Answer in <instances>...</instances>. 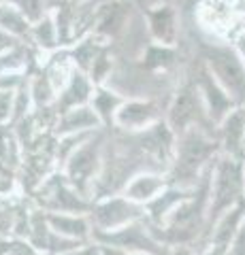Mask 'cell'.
<instances>
[{
	"instance_id": "cell-12",
	"label": "cell",
	"mask_w": 245,
	"mask_h": 255,
	"mask_svg": "<svg viewBox=\"0 0 245 255\" xmlns=\"http://www.w3.org/2000/svg\"><path fill=\"white\" fill-rule=\"evenodd\" d=\"M145 26L152 43L177 45L179 41V13L173 4L160 2L145 11Z\"/></svg>"
},
{
	"instance_id": "cell-28",
	"label": "cell",
	"mask_w": 245,
	"mask_h": 255,
	"mask_svg": "<svg viewBox=\"0 0 245 255\" xmlns=\"http://www.w3.org/2000/svg\"><path fill=\"white\" fill-rule=\"evenodd\" d=\"M13 102H15V90L0 87V126H11Z\"/></svg>"
},
{
	"instance_id": "cell-4",
	"label": "cell",
	"mask_w": 245,
	"mask_h": 255,
	"mask_svg": "<svg viewBox=\"0 0 245 255\" xmlns=\"http://www.w3.org/2000/svg\"><path fill=\"white\" fill-rule=\"evenodd\" d=\"M102 151H105V134H102V130H98L60 168L70 185L81 196L88 198V200H94L92 196L96 191L100 172H102Z\"/></svg>"
},
{
	"instance_id": "cell-26",
	"label": "cell",
	"mask_w": 245,
	"mask_h": 255,
	"mask_svg": "<svg viewBox=\"0 0 245 255\" xmlns=\"http://www.w3.org/2000/svg\"><path fill=\"white\" fill-rule=\"evenodd\" d=\"M111 73H113V55H111V45H107L105 49L98 53V58L94 60L88 75L94 81V85H105L107 79L111 77Z\"/></svg>"
},
{
	"instance_id": "cell-3",
	"label": "cell",
	"mask_w": 245,
	"mask_h": 255,
	"mask_svg": "<svg viewBox=\"0 0 245 255\" xmlns=\"http://www.w3.org/2000/svg\"><path fill=\"white\" fill-rule=\"evenodd\" d=\"M201 62L237 107H245V64L235 43H205Z\"/></svg>"
},
{
	"instance_id": "cell-13",
	"label": "cell",
	"mask_w": 245,
	"mask_h": 255,
	"mask_svg": "<svg viewBox=\"0 0 245 255\" xmlns=\"http://www.w3.org/2000/svg\"><path fill=\"white\" fill-rule=\"evenodd\" d=\"M220 153L245 159V107H237L216 128Z\"/></svg>"
},
{
	"instance_id": "cell-11",
	"label": "cell",
	"mask_w": 245,
	"mask_h": 255,
	"mask_svg": "<svg viewBox=\"0 0 245 255\" xmlns=\"http://www.w3.org/2000/svg\"><path fill=\"white\" fill-rule=\"evenodd\" d=\"M137 138L139 147L145 151L147 157L156 159L162 164L164 170L171 168V162L175 157V145H177V134L171 130V126L167 124V119H160L158 124L152 128L139 132V134H130Z\"/></svg>"
},
{
	"instance_id": "cell-38",
	"label": "cell",
	"mask_w": 245,
	"mask_h": 255,
	"mask_svg": "<svg viewBox=\"0 0 245 255\" xmlns=\"http://www.w3.org/2000/svg\"><path fill=\"white\" fill-rule=\"evenodd\" d=\"M199 255H226V251L220 249V247H207V249H203Z\"/></svg>"
},
{
	"instance_id": "cell-41",
	"label": "cell",
	"mask_w": 245,
	"mask_h": 255,
	"mask_svg": "<svg viewBox=\"0 0 245 255\" xmlns=\"http://www.w3.org/2000/svg\"><path fill=\"white\" fill-rule=\"evenodd\" d=\"M239 2H241V4H243V2H245V0H239Z\"/></svg>"
},
{
	"instance_id": "cell-29",
	"label": "cell",
	"mask_w": 245,
	"mask_h": 255,
	"mask_svg": "<svg viewBox=\"0 0 245 255\" xmlns=\"http://www.w3.org/2000/svg\"><path fill=\"white\" fill-rule=\"evenodd\" d=\"M64 255H102V245L98 241H94V238H90V241L79 243L75 249L66 251Z\"/></svg>"
},
{
	"instance_id": "cell-8",
	"label": "cell",
	"mask_w": 245,
	"mask_h": 255,
	"mask_svg": "<svg viewBox=\"0 0 245 255\" xmlns=\"http://www.w3.org/2000/svg\"><path fill=\"white\" fill-rule=\"evenodd\" d=\"M164 119H167V124L171 126V130L175 134L186 132L188 128H194V126L211 128L207 115H205L203 100H201L199 90H196L194 79L177 87V92H175V96H173V100L169 105V113Z\"/></svg>"
},
{
	"instance_id": "cell-40",
	"label": "cell",
	"mask_w": 245,
	"mask_h": 255,
	"mask_svg": "<svg viewBox=\"0 0 245 255\" xmlns=\"http://www.w3.org/2000/svg\"><path fill=\"white\" fill-rule=\"evenodd\" d=\"M2 2H6V0H0V4H2Z\"/></svg>"
},
{
	"instance_id": "cell-33",
	"label": "cell",
	"mask_w": 245,
	"mask_h": 255,
	"mask_svg": "<svg viewBox=\"0 0 245 255\" xmlns=\"http://www.w3.org/2000/svg\"><path fill=\"white\" fill-rule=\"evenodd\" d=\"M15 43H19V38H15V36H11V34H6L4 30H0V53L6 51L9 47H13Z\"/></svg>"
},
{
	"instance_id": "cell-39",
	"label": "cell",
	"mask_w": 245,
	"mask_h": 255,
	"mask_svg": "<svg viewBox=\"0 0 245 255\" xmlns=\"http://www.w3.org/2000/svg\"><path fill=\"white\" fill-rule=\"evenodd\" d=\"M241 6H243V15H245V2H243V4H241Z\"/></svg>"
},
{
	"instance_id": "cell-21",
	"label": "cell",
	"mask_w": 245,
	"mask_h": 255,
	"mask_svg": "<svg viewBox=\"0 0 245 255\" xmlns=\"http://www.w3.org/2000/svg\"><path fill=\"white\" fill-rule=\"evenodd\" d=\"M28 90L30 96H32V105L34 111L41 109H51L58 100V85L56 81L49 77V73L43 66H36L28 77Z\"/></svg>"
},
{
	"instance_id": "cell-7",
	"label": "cell",
	"mask_w": 245,
	"mask_h": 255,
	"mask_svg": "<svg viewBox=\"0 0 245 255\" xmlns=\"http://www.w3.org/2000/svg\"><path fill=\"white\" fill-rule=\"evenodd\" d=\"M88 215L94 230H117L126 223L143 219L145 206L130 200L128 196L120 191V194H107L92 200Z\"/></svg>"
},
{
	"instance_id": "cell-25",
	"label": "cell",
	"mask_w": 245,
	"mask_h": 255,
	"mask_svg": "<svg viewBox=\"0 0 245 255\" xmlns=\"http://www.w3.org/2000/svg\"><path fill=\"white\" fill-rule=\"evenodd\" d=\"M30 26H32V21L9 0L0 4V30H4L6 34L19 38V41H28Z\"/></svg>"
},
{
	"instance_id": "cell-19",
	"label": "cell",
	"mask_w": 245,
	"mask_h": 255,
	"mask_svg": "<svg viewBox=\"0 0 245 255\" xmlns=\"http://www.w3.org/2000/svg\"><path fill=\"white\" fill-rule=\"evenodd\" d=\"M47 221L58 234L70 238V241L83 243L92 238L94 226L88 213H47Z\"/></svg>"
},
{
	"instance_id": "cell-5",
	"label": "cell",
	"mask_w": 245,
	"mask_h": 255,
	"mask_svg": "<svg viewBox=\"0 0 245 255\" xmlns=\"http://www.w3.org/2000/svg\"><path fill=\"white\" fill-rule=\"evenodd\" d=\"M92 238L100 245L117 247V249L145 253V255H167L169 247L158 238L154 226L145 217L117 230H92Z\"/></svg>"
},
{
	"instance_id": "cell-27",
	"label": "cell",
	"mask_w": 245,
	"mask_h": 255,
	"mask_svg": "<svg viewBox=\"0 0 245 255\" xmlns=\"http://www.w3.org/2000/svg\"><path fill=\"white\" fill-rule=\"evenodd\" d=\"M9 2L17 6L30 21H36L47 11H51V0H9Z\"/></svg>"
},
{
	"instance_id": "cell-30",
	"label": "cell",
	"mask_w": 245,
	"mask_h": 255,
	"mask_svg": "<svg viewBox=\"0 0 245 255\" xmlns=\"http://www.w3.org/2000/svg\"><path fill=\"white\" fill-rule=\"evenodd\" d=\"M226 255H245V223L239 228V232L235 234L231 245L226 247Z\"/></svg>"
},
{
	"instance_id": "cell-15",
	"label": "cell",
	"mask_w": 245,
	"mask_h": 255,
	"mask_svg": "<svg viewBox=\"0 0 245 255\" xmlns=\"http://www.w3.org/2000/svg\"><path fill=\"white\" fill-rule=\"evenodd\" d=\"M171 183L169 174L164 170H141L124 183L122 194H126L130 200L139 204H147L160 194V191Z\"/></svg>"
},
{
	"instance_id": "cell-2",
	"label": "cell",
	"mask_w": 245,
	"mask_h": 255,
	"mask_svg": "<svg viewBox=\"0 0 245 255\" xmlns=\"http://www.w3.org/2000/svg\"><path fill=\"white\" fill-rule=\"evenodd\" d=\"M239 204H245V159L220 153L211 166L209 211L205 232L216 223L220 215H224L226 211H231Z\"/></svg>"
},
{
	"instance_id": "cell-18",
	"label": "cell",
	"mask_w": 245,
	"mask_h": 255,
	"mask_svg": "<svg viewBox=\"0 0 245 255\" xmlns=\"http://www.w3.org/2000/svg\"><path fill=\"white\" fill-rule=\"evenodd\" d=\"M98 130H105L100 117L96 115V111L92 109V105H83V107H75V109H68L64 113H60L51 134L60 136V134L98 132Z\"/></svg>"
},
{
	"instance_id": "cell-20",
	"label": "cell",
	"mask_w": 245,
	"mask_h": 255,
	"mask_svg": "<svg viewBox=\"0 0 245 255\" xmlns=\"http://www.w3.org/2000/svg\"><path fill=\"white\" fill-rule=\"evenodd\" d=\"M126 26V9L122 6V2H107V4H100L98 11H96V19H94V26H92V34H96L102 41H111L115 38Z\"/></svg>"
},
{
	"instance_id": "cell-10",
	"label": "cell",
	"mask_w": 245,
	"mask_h": 255,
	"mask_svg": "<svg viewBox=\"0 0 245 255\" xmlns=\"http://www.w3.org/2000/svg\"><path fill=\"white\" fill-rule=\"evenodd\" d=\"M162 117L160 107L152 98H126L115 113L113 128L126 134H139L158 124Z\"/></svg>"
},
{
	"instance_id": "cell-36",
	"label": "cell",
	"mask_w": 245,
	"mask_h": 255,
	"mask_svg": "<svg viewBox=\"0 0 245 255\" xmlns=\"http://www.w3.org/2000/svg\"><path fill=\"white\" fill-rule=\"evenodd\" d=\"M11 183H13V177H11V174L0 172V198L6 196V191L11 189Z\"/></svg>"
},
{
	"instance_id": "cell-24",
	"label": "cell",
	"mask_w": 245,
	"mask_h": 255,
	"mask_svg": "<svg viewBox=\"0 0 245 255\" xmlns=\"http://www.w3.org/2000/svg\"><path fill=\"white\" fill-rule=\"evenodd\" d=\"M177 58V45H160V43H149L147 49L141 58V66L149 73H167L173 68Z\"/></svg>"
},
{
	"instance_id": "cell-35",
	"label": "cell",
	"mask_w": 245,
	"mask_h": 255,
	"mask_svg": "<svg viewBox=\"0 0 245 255\" xmlns=\"http://www.w3.org/2000/svg\"><path fill=\"white\" fill-rule=\"evenodd\" d=\"M102 255H145V253H134V251H126V249H117V247L102 245Z\"/></svg>"
},
{
	"instance_id": "cell-23",
	"label": "cell",
	"mask_w": 245,
	"mask_h": 255,
	"mask_svg": "<svg viewBox=\"0 0 245 255\" xmlns=\"http://www.w3.org/2000/svg\"><path fill=\"white\" fill-rule=\"evenodd\" d=\"M124 100H126L124 96H120L115 90H111V87H107V83L105 85H96L90 105H92L94 111H96V115L100 117L102 128H105V130H107V128H113L115 113H117V109L122 107Z\"/></svg>"
},
{
	"instance_id": "cell-14",
	"label": "cell",
	"mask_w": 245,
	"mask_h": 255,
	"mask_svg": "<svg viewBox=\"0 0 245 255\" xmlns=\"http://www.w3.org/2000/svg\"><path fill=\"white\" fill-rule=\"evenodd\" d=\"M94 90H96V85H94L90 75L75 68L73 73H70V77L66 79V83L62 85V90L58 92V100H56V105H53V111L60 115L68 109L90 105Z\"/></svg>"
},
{
	"instance_id": "cell-34",
	"label": "cell",
	"mask_w": 245,
	"mask_h": 255,
	"mask_svg": "<svg viewBox=\"0 0 245 255\" xmlns=\"http://www.w3.org/2000/svg\"><path fill=\"white\" fill-rule=\"evenodd\" d=\"M233 43H235V47H237V51H239V55H241V60H243V64H245V28L237 34L235 38H233Z\"/></svg>"
},
{
	"instance_id": "cell-31",
	"label": "cell",
	"mask_w": 245,
	"mask_h": 255,
	"mask_svg": "<svg viewBox=\"0 0 245 255\" xmlns=\"http://www.w3.org/2000/svg\"><path fill=\"white\" fill-rule=\"evenodd\" d=\"M9 255H41V253H38L34 247L26 241V238H13Z\"/></svg>"
},
{
	"instance_id": "cell-6",
	"label": "cell",
	"mask_w": 245,
	"mask_h": 255,
	"mask_svg": "<svg viewBox=\"0 0 245 255\" xmlns=\"http://www.w3.org/2000/svg\"><path fill=\"white\" fill-rule=\"evenodd\" d=\"M34 204L47 213H88L92 200L79 194L62 170H53L34 189Z\"/></svg>"
},
{
	"instance_id": "cell-22",
	"label": "cell",
	"mask_w": 245,
	"mask_h": 255,
	"mask_svg": "<svg viewBox=\"0 0 245 255\" xmlns=\"http://www.w3.org/2000/svg\"><path fill=\"white\" fill-rule=\"evenodd\" d=\"M34 47L28 41H19L6 51L0 53V75L13 73H32L36 68L34 64Z\"/></svg>"
},
{
	"instance_id": "cell-17",
	"label": "cell",
	"mask_w": 245,
	"mask_h": 255,
	"mask_svg": "<svg viewBox=\"0 0 245 255\" xmlns=\"http://www.w3.org/2000/svg\"><path fill=\"white\" fill-rule=\"evenodd\" d=\"M192 187H179L169 183L160 194H158L152 202L145 204V219L156 228H162L167 219L171 217V213L177 209V206L190 196Z\"/></svg>"
},
{
	"instance_id": "cell-16",
	"label": "cell",
	"mask_w": 245,
	"mask_h": 255,
	"mask_svg": "<svg viewBox=\"0 0 245 255\" xmlns=\"http://www.w3.org/2000/svg\"><path fill=\"white\" fill-rule=\"evenodd\" d=\"M28 43L34 47L36 53H45V55H49V53L64 47L56 11H47L43 17L32 21L30 34H28Z\"/></svg>"
},
{
	"instance_id": "cell-1",
	"label": "cell",
	"mask_w": 245,
	"mask_h": 255,
	"mask_svg": "<svg viewBox=\"0 0 245 255\" xmlns=\"http://www.w3.org/2000/svg\"><path fill=\"white\" fill-rule=\"evenodd\" d=\"M220 155V145L216 138L207 132V128H188L186 132L177 134L175 157L167 170L173 185L179 187H194L201 181L205 170L216 162Z\"/></svg>"
},
{
	"instance_id": "cell-9",
	"label": "cell",
	"mask_w": 245,
	"mask_h": 255,
	"mask_svg": "<svg viewBox=\"0 0 245 255\" xmlns=\"http://www.w3.org/2000/svg\"><path fill=\"white\" fill-rule=\"evenodd\" d=\"M194 83H196V90H199V94H201L205 115H207L211 128L216 130V128L224 122V117L231 113L233 109H237V105L233 102L231 96L226 94L224 87L213 79V75L209 73L203 62H201V66L196 68Z\"/></svg>"
},
{
	"instance_id": "cell-37",
	"label": "cell",
	"mask_w": 245,
	"mask_h": 255,
	"mask_svg": "<svg viewBox=\"0 0 245 255\" xmlns=\"http://www.w3.org/2000/svg\"><path fill=\"white\" fill-rule=\"evenodd\" d=\"M13 245V236H0V255H9Z\"/></svg>"
},
{
	"instance_id": "cell-32",
	"label": "cell",
	"mask_w": 245,
	"mask_h": 255,
	"mask_svg": "<svg viewBox=\"0 0 245 255\" xmlns=\"http://www.w3.org/2000/svg\"><path fill=\"white\" fill-rule=\"evenodd\" d=\"M167 255H199V251H196L192 245H173V247H169Z\"/></svg>"
}]
</instances>
